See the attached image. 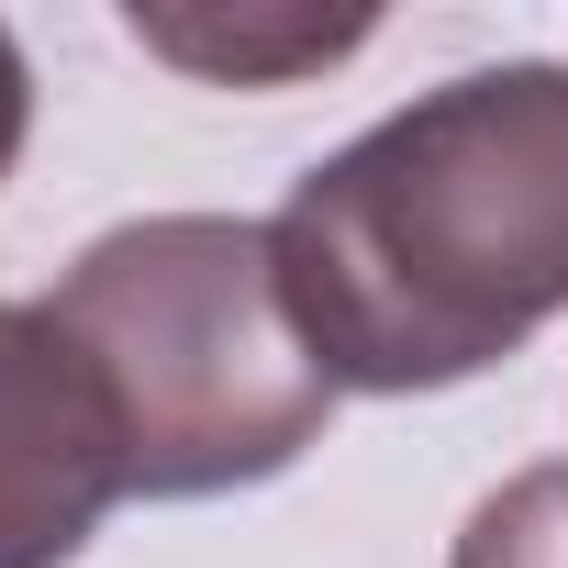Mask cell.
<instances>
[{
  "mask_svg": "<svg viewBox=\"0 0 568 568\" xmlns=\"http://www.w3.org/2000/svg\"><path fill=\"white\" fill-rule=\"evenodd\" d=\"M57 324L90 346L112 413H123V479L134 501H223L291 479L324 424L335 379L291 324L278 245L256 212H145L68 256Z\"/></svg>",
  "mask_w": 568,
  "mask_h": 568,
  "instance_id": "2",
  "label": "cell"
},
{
  "mask_svg": "<svg viewBox=\"0 0 568 568\" xmlns=\"http://www.w3.org/2000/svg\"><path fill=\"white\" fill-rule=\"evenodd\" d=\"M267 245L346 402L490 379L568 313V57L413 90L291 179Z\"/></svg>",
  "mask_w": 568,
  "mask_h": 568,
  "instance_id": "1",
  "label": "cell"
},
{
  "mask_svg": "<svg viewBox=\"0 0 568 568\" xmlns=\"http://www.w3.org/2000/svg\"><path fill=\"white\" fill-rule=\"evenodd\" d=\"M446 568H568V457L513 468L501 490H479Z\"/></svg>",
  "mask_w": 568,
  "mask_h": 568,
  "instance_id": "5",
  "label": "cell"
},
{
  "mask_svg": "<svg viewBox=\"0 0 568 568\" xmlns=\"http://www.w3.org/2000/svg\"><path fill=\"white\" fill-rule=\"evenodd\" d=\"M123 34L156 68L201 79V90H291V79L346 68L379 34V12H302V0H134Z\"/></svg>",
  "mask_w": 568,
  "mask_h": 568,
  "instance_id": "4",
  "label": "cell"
},
{
  "mask_svg": "<svg viewBox=\"0 0 568 568\" xmlns=\"http://www.w3.org/2000/svg\"><path fill=\"white\" fill-rule=\"evenodd\" d=\"M23 145H34V68H23V34L0 23V179L23 168Z\"/></svg>",
  "mask_w": 568,
  "mask_h": 568,
  "instance_id": "6",
  "label": "cell"
},
{
  "mask_svg": "<svg viewBox=\"0 0 568 568\" xmlns=\"http://www.w3.org/2000/svg\"><path fill=\"white\" fill-rule=\"evenodd\" d=\"M134 501L123 413L57 302H0V568H79Z\"/></svg>",
  "mask_w": 568,
  "mask_h": 568,
  "instance_id": "3",
  "label": "cell"
}]
</instances>
